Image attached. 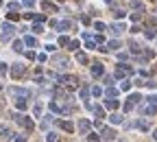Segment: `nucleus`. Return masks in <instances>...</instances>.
<instances>
[{
	"label": "nucleus",
	"mask_w": 157,
	"mask_h": 142,
	"mask_svg": "<svg viewBox=\"0 0 157 142\" xmlns=\"http://www.w3.org/2000/svg\"><path fill=\"white\" fill-rule=\"evenodd\" d=\"M13 118H15V122H18L22 129H26V131H33V129H35V125H33V120H31L29 116H22V114H15Z\"/></svg>",
	"instance_id": "f257e3e1"
},
{
	"label": "nucleus",
	"mask_w": 157,
	"mask_h": 142,
	"mask_svg": "<svg viewBox=\"0 0 157 142\" xmlns=\"http://www.w3.org/2000/svg\"><path fill=\"white\" fill-rule=\"evenodd\" d=\"M59 81L63 83L66 88H70V90H76V85H78L76 77H72V75H63V77H59Z\"/></svg>",
	"instance_id": "f03ea898"
},
{
	"label": "nucleus",
	"mask_w": 157,
	"mask_h": 142,
	"mask_svg": "<svg viewBox=\"0 0 157 142\" xmlns=\"http://www.w3.org/2000/svg\"><path fill=\"white\" fill-rule=\"evenodd\" d=\"M53 64H55V68H59V70H66V68H68V57L55 55L53 57Z\"/></svg>",
	"instance_id": "7ed1b4c3"
},
{
	"label": "nucleus",
	"mask_w": 157,
	"mask_h": 142,
	"mask_svg": "<svg viewBox=\"0 0 157 142\" xmlns=\"http://www.w3.org/2000/svg\"><path fill=\"white\" fill-rule=\"evenodd\" d=\"M11 35H13V26H11V22H4L2 24V42H9Z\"/></svg>",
	"instance_id": "20e7f679"
},
{
	"label": "nucleus",
	"mask_w": 157,
	"mask_h": 142,
	"mask_svg": "<svg viewBox=\"0 0 157 142\" xmlns=\"http://www.w3.org/2000/svg\"><path fill=\"white\" fill-rule=\"evenodd\" d=\"M11 94H15L18 99H29L31 90H26V88H11Z\"/></svg>",
	"instance_id": "39448f33"
},
{
	"label": "nucleus",
	"mask_w": 157,
	"mask_h": 142,
	"mask_svg": "<svg viewBox=\"0 0 157 142\" xmlns=\"http://www.w3.org/2000/svg\"><path fill=\"white\" fill-rule=\"evenodd\" d=\"M24 72H26V68L22 66V64H15L13 68H11V77H13V79H20Z\"/></svg>",
	"instance_id": "423d86ee"
},
{
	"label": "nucleus",
	"mask_w": 157,
	"mask_h": 142,
	"mask_svg": "<svg viewBox=\"0 0 157 142\" xmlns=\"http://www.w3.org/2000/svg\"><path fill=\"white\" fill-rule=\"evenodd\" d=\"M109 28H111V33H114V35H120V33H125V31H127V26L122 24V22H116V24H111Z\"/></svg>",
	"instance_id": "0eeeda50"
},
{
	"label": "nucleus",
	"mask_w": 157,
	"mask_h": 142,
	"mask_svg": "<svg viewBox=\"0 0 157 142\" xmlns=\"http://www.w3.org/2000/svg\"><path fill=\"white\" fill-rule=\"evenodd\" d=\"M127 75H131V68H129V66H120V68L116 70V77H118V79H125Z\"/></svg>",
	"instance_id": "6e6552de"
},
{
	"label": "nucleus",
	"mask_w": 157,
	"mask_h": 142,
	"mask_svg": "<svg viewBox=\"0 0 157 142\" xmlns=\"http://www.w3.org/2000/svg\"><path fill=\"white\" fill-rule=\"evenodd\" d=\"M57 125H59L61 129H63V131H68V133H72V131H74V125H72V122H68V120H57Z\"/></svg>",
	"instance_id": "1a4fd4ad"
},
{
	"label": "nucleus",
	"mask_w": 157,
	"mask_h": 142,
	"mask_svg": "<svg viewBox=\"0 0 157 142\" xmlns=\"http://www.w3.org/2000/svg\"><path fill=\"white\" fill-rule=\"evenodd\" d=\"M78 131H81V133L89 131V120H87V118H81V120H78Z\"/></svg>",
	"instance_id": "9d476101"
},
{
	"label": "nucleus",
	"mask_w": 157,
	"mask_h": 142,
	"mask_svg": "<svg viewBox=\"0 0 157 142\" xmlns=\"http://www.w3.org/2000/svg\"><path fill=\"white\" fill-rule=\"evenodd\" d=\"M103 138L107 140V142H111V140L116 138V131H114V129H109V127H105L103 129Z\"/></svg>",
	"instance_id": "9b49d317"
},
{
	"label": "nucleus",
	"mask_w": 157,
	"mask_h": 142,
	"mask_svg": "<svg viewBox=\"0 0 157 142\" xmlns=\"http://www.w3.org/2000/svg\"><path fill=\"white\" fill-rule=\"evenodd\" d=\"M42 9H44V11H48V13H53V11L57 13V4L48 2V0H44V2H42Z\"/></svg>",
	"instance_id": "f8f14e48"
},
{
	"label": "nucleus",
	"mask_w": 157,
	"mask_h": 142,
	"mask_svg": "<svg viewBox=\"0 0 157 142\" xmlns=\"http://www.w3.org/2000/svg\"><path fill=\"white\" fill-rule=\"evenodd\" d=\"M118 105H120V103H118L114 96H109V99L105 101V107H107V109H118Z\"/></svg>",
	"instance_id": "ddd939ff"
},
{
	"label": "nucleus",
	"mask_w": 157,
	"mask_h": 142,
	"mask_svg": "<svg viewBox=\"0 0 157 142\" xmlns=\"http://www.w3.org/2000/svg\"><path fill=\"white\" fill-rule=\"evenodd\" d=\"M116 48H120V42H116V39H111V42H107L100 50H116Z\"/></svg>",
	"instance_id": "4468645a"
},
{
	"label": "nucleus",
	"mask_w": 157,
	"mask_h": 142,
	"mask_svg": "<svg viewBox=\"0 0 157 142\" xmlns=\"http://www.w3.org/2000/svg\"><path fill=\"white\" fill-rule=\"evenodd\" d=\"M103 72H105L103 64H94V66H92V75H94V77H100Z\"/></svg>",
	"instance_id": "2eb2a0df"
},
{
	"label": "nucleus",
	"mask_w": 157,
	"mask_h": 142,
	"mask_svg": "<svg viewBox=\"0 0 157 142\" xmlns=\"http://www.w3.org/2000/svg\"><path fill=\"white\" fill-rule=\"evenodd\" d=\"M59 28H63V31H74V22H70V20H63V22H59Z\"/></svg>",
	"instance_id": "dca6fc26"
},
{
	"label": "nucleus",
	"mask_w": 157,
	"mask_h": 142,
	"mask_svg": "<svg viewBox=\"0 0 157 142\" xmlns=\"http://www.w3.org/2000/svg\"><path fill=\"white\" fill-rule=\"evenodd\" d=\"M0 138H11V131H9V127L0 125Z\"/></svg>",
	"instance_id": "f3484780"
},
{
	"label": "nucleus",
	"mask_w": 157,
	"mask_h": 142,
	"mask_svg": "<svg viewBox=\"0 0 157 142\" xmlns=\"http://www.w3.org/2000/svg\"><path fill=\"white\" fill-rule=\"evenodd\" d=\"M144 114H146V116H153V114H157V107L151 103L148 107H144Z\"/></svg>",
	"instance_id": "a211bd4d"
},
{
	"label": "nucleus",
	"mask_w": 157,
	"mask_h": 142,
	"mask_svg": "<svg viewBox=\"0 0 157 142\" xmlns=\"http://www.w3.org/2000/svg\"><path fill=\"white\" fill-rule=\"evenodd\" d=\"M109 122H111V125H120V122H122V116H118V114H111V116H109Z\"/></svg>",
	"instance_id": "6ab92c4d"
},
{
	"label": "nucleus",
	"mask_w": 157,
	"mask_h": 142,
	"mask_svg": "<svg viewBox=\"0 0 157 142\" xmlns=\"http://www.w3.org/2000/svg\"><path fill=\"white\" fill-rule=\"evenodd\" d=\"M24 44H26V46H35V44H37V39L33 37V35H26V37H24Z\"/></svg>",
	"instance_id": "aec40b11"
},
{
	"label": "nucleus",
	"mask_w": 157,
	"mask_h": 142,
	"mask_svg": "<svg viewBox=\"0 0 157 142\" xmlns=\"http://www.w3.org/2000/svg\"><path fill=\"white\" fill-rule=\"evenodd\" d=\"M13 50H15V53H22V50H24V42H20V39L13 42Z\"/></svg>",
	"instance_id": "412c9836"
},
{
	"label": "nucleus",
	"mask_w": 157,
	"mask_h": 142,
	"mask_svg": "<svg viewBox=\"0 0 157 142\" xmlns=\"http://www.w3.org/2000/svg\"><path fill=\"white\" fill-rule=\"evenodd\" d=\"M15 107H18V109H26V101L24 99H18V101H15Z\"/></svg>",
	"instance_id": "4be33fe9"
},
{
	"label": "nucleus",
	"mask_w": 157,
	"mask_h": 142,
	"mask_svg": "<svg viewBox=\"0 0 157 142\" xmlns=\"http://www.w3.org/2000/svg\"><path fill=\"white\" fill-rule=\"evenodd\" d=\"M92 112L96 114V118H103V116H105V109H103V107H94Z\"/></svg>",
	"instance_id": "5701e85b"
},
{
	"label": "nucleus",
	"mask_w": 157,
	"mask_h": 142,
	"mask_svg": "<svg viewBox=\"0 0 157 142\" xmlns=\"http://www.w3.org/2000/svg\"><path fill=\"white\" fill-rule=\"evenodd\" d=\"M7 18H9L11 22H15V20L20 18V13H15V11H9V13H7Z\"/></svg>",
	"instance_id": "b1692460"
},
{
	"label": "nucleus",
	"mask_w": 157,
	"mask_h": 142,
	"mask_svg": "<svg viewBox=\"0 0 157 142\" xmlns=\"http://www.w3.org/2000/svg\"><path fill=\"white\" fill-rule=\"evenodd\" d=\"M76 59L81 61V64H87V55L85 53H76Z\"/></svg>",
	"instance_id": "393cba45"
},
{
	"label": "nucleus",
	"mask_w": 157,
	"mask_h": 142,
	"mask_svg": "<svg viewBox=\"0 0 157 142\" xmlns=\"http://www.w3.org/2000/svg\"><path fill=\"white\" fill-rule=\"evenodd\" d=\"M33 31H35V33H42V31H44L42 22H35V24H33Z\"/></svg>",
	"instance_id": "a878e982"
},
{
	"label": "nucleus",
	"mask_w": 157,
	"mask_h": 142,
	"mask_svg": "<svg viewBox=\"0 0 157 142\" xmlns=\"http://www.w3.org/2000/svg\"><path fill=\"white\" fill-rule=\"evenodd\" d=\"M120 90H125V92H127V90H131V81H122L120 83Z\"/></svg>",
	"instance_id": "bb28decb"
},
{
	"label": "nucleus",
	"mask_w": 157,
	"mask_h": 142,
	"mask_svg": "<svg viewBox=\"0 0 157 142\" xmlns=\"http://www.w3.org/2000/svg\"><path fill=\"white\" fill-rule=\"evenodd\" d=\"M22 4H24L26 9H31V7H35V0H22Z\"/></svg>",
	"instance_id": "cd10ccee"
},
{
	"label": "nucleus",
	"mask_w": 157,
	"mask_h": 142,
	"mask_svg": "<svg viewBox=\"0 0 157 142\" xmlns=\"http://www.w3.org/2000/svg\"><path fill=\"white\" fill-rule=\"evenodd\" d=\"M133 9H135V11H144V2H138V0H135V2H133Z\"/></svg>",
	"instance_id": "c85d7f7f"
},
{
	"label": "nucleus",
	"mask_w": 157,
	"mask_h": 142,
	"mask_svg": "<svg viewBox=\"0 0 157 142\" xmlns=\"http://www.w3.org/2000/svg\"><path fill=\"white\" fill-rule=\"evenodd\" d=\"M138 127L142 129V131H148V122H144V120H140V122H138Z\"/></svg>",
	"instance_id": "c756f323"
},
{
	"label": "nucleus",
	"mask_w": 157,
	"mask_h": 142,
	"mask_svg": "<svg viewBox=\"0 0 157 142\" xmlns=\"http://www.w3.org/2000/svg\"><path fill=\"white\" fill-rule=\"evenodd\" d=\"M7 70H9L7 64H0V77H4V75H7Z\"/></svg>",
	"instance_id": "7c9ffc66"
},
{
	"label": "nucleus",
	"mask_w": 157,
	"mask_h": 142,
	"mask_svg": "<svg viewBox=\"0 0 157 142\" xmlns=\"http://www.w3.org/2000/svg\"><path fill=\"white\" fill-rule=\"evenodd\" d=\"M59 44H61V46H68V44H70V39L63 35V37H59Z\"/></svg>",
	"instance_id": "2f4dec72"
},
{
	"label": "nucleus",
	"mask_w": 157,
	"mask_h": 142,
	"mask_svg": "<svg viewBox=\"0 0 157 142\" xmlns=\"http://www.w3.org/2000/svg\"><path fill=\"white\" fill-rule=\"evenodd\" d=\"M94 28H96V31H105V24L103 22H94Z\"/></svg>",
	"instance_id": "473e14b6"
},
{
	"label": "nucleus",
	"mask_w": 157,
	"mask_h": 142,
	"mask_svg": "<svg viewBox=\"0 0 157 142\" xmlns=\"http://www.w3.org/2000/svg\"><path fill=\"white\" fill-rule=\"evenodd\" d=\"M129 101H131V103H133V105H135V103H138V101H140V94H131V96H129Z\"/></svg>",
	"instance_id": "72a5a7b5"
},
{
	"label": "nucleus",
	"mask_w": 157,
	"mask_h": 142,
	"mask_svg": "<svg viewBox=\"0 0 157 142\" xmlns=\"http://www.w3.org/2000/svg\"><path fill=\"white\" fill-rule=\"evenodd\" d=\"M33 114H35V116H42V105H35V107H33Z\"/></svg>",
	"instance_id": "f704fd0d"
},
{
	"label": "nucleus",
	"mask_w": 157,
	"mask_h": 142,
	"mask_svg": "<svg viewBox=\"0 0 157 142\" xmlns=\"http://www.w3.org/2000/svg\"><path fill=\"white\" fill-rule=\"evenodd\" d=\"M68 46H70V50H76V48H78V42H76V39H72Z\"/></svg>",
	"instance_id": "c9c22d12"
},
{
	"label": "nucleus",
	"mask_w": 157,
	"mask_h": 142,
	"mask_svg": "<svg viewBox=\"0 0 157 142\" xmlns=\"http://www.w3.org/2000/svg\"><path fill=\"white\" fill-rule=\"evenodd\" d=\"M46 142H57V135L50 131V133H48V138H46Z\"/></svg>",
	"instance_id": "e433bc0d"
},
{
	"label": "nucleus",
	"mask_w": 157,
	"mask_h": 142,
	"mask_svg": "<svg viewBox=\"0 0 157 142\" xmlns=\"http://www.w3.org/2000/svg\"><path fill=\"white\" fill-rule=\"evenodd\" d=\"M103 83H105V85H114V77H105Z\"/></svg>",
	"instance_id": "4c0bfd02"
},
{
	"label": "nucleus",
	"mask_w": 157,
	"mask_h": 142,
	"mask_svg": "<svg viewBox=\"0 0 157 142\" xmlns=\"http://www.w3.org/2000/svg\"><path fill=\"white\" fill-rule=\"evenodd\" d=\"M92 94L94 96H100V94H103V90H100V88H92Z\"/></svg>",
	"instance_id": "58836bf2"
},
{
	"label": "nucleus",
	"mask_w": 157,
	"mask_h": 142,
	"mask_svg": "<svg viewBox=\"0 0 157 142\" xmlns=\"http://www.w3.org/2000/svg\"><path fill=\"white\" fill-rule=\"evenodd\" d=\"M146 37H148V39L155 37V31H153V28H148V31H146Z\"/></svg>",
	"instance_id": "ea45409f"
},
{
	"label": "nucleus",
	"mask_w": 157,
	"mask_h": 142,
	"mask_svg": "<svg viewBox=\"0 0 157 142\" xmlns=\"http://www.w3.org/2000/svg\"><path fill=\"white\" fill-rule=\"evenodd\" d=\"M131 50H133V53H140V46H138L135 42H131Z\"/></svg>",
	"instance_id": "a19ab883"
},
{
	"label": "nucleus",
	"mask_w": 157,
	"mask_h": 142,
	"mask_svg": "<svg viewBox=\"0 0 157 142\" xmlns=\"http://www.w3.org/2000/svg\"><path fill=\"white\" fill-rule=\"evenodd\" d=\"M133 109V103H131V101H129V103H125V112H131Z\"/></svg>",
	"instance_id": "79ce46f5"
},
{
	"label": "nucleus",
	"mask_w": 157,
	"mask_h": 142,
	"mask_svg": "<svg viewBox=\"0 0 157 142\" xmlns=\"http://www.w3.org/2000/svg\"><path fill=\"white\" fill-rule=\"evenodd\" d=\"M107 94H109V96H116V90L111 88V85H107Z\"/></svg>",
	"instance_id": "37998d69"
},
{
	"label": "nucleus",
	"mask_w": 157,
	"mask_h": 142,
	"mask_svg": "<svg viewBox=\"0 0 157 142\" xmlns=\"http://www.w3.org/2000/svg\"><path fill=\"white\" fill-rule=\"evenodd\" d=\"M114 15H116V18H122V15H125V11H120V9H116V11H114Z\"/></svg>",
	"instance_id": "c03bdc74"
},
{
	"label": "nucleus",
	"mask_w": 157,
	"mask_h": 142,
	"mask_svg": "<svg viewBox=\"0 0 157 142\" xmlns=\"http://www.w3.org/2000/svg\"><path fill=\"white\" fill-rule=\"evenodd\" d=\"M148 103H153V105H157V96L153 94V96H148Z\"/></svg>",
	"instance_id": "a18cd8bd"
},
{
	"label": "nucleus",
	"mask_w": 157,
	"mask_h": 142,
	"mask_svg": "<svg viewBox=\"0 0 157 142\" xmlns=\"http://www.w3.org/2000/svg\"><path fill=\"white\" fill-rule=\"evenodd\" d=\"M87 94H89V88H83V90H81V96H83V99H85Z\"/></svg>",
	"instance_id": "49530a36"
},
{
	"label": "nucleus",
	"mask_w": 157,
	"mask_h": 142,
	"mask_svg": "<svg viewBox=\"0 0 157 142\" xmlns=\"http://www.w3.org/2000/svg\"><path fill=\"white\" fill-rule=\"evenodd\" d=\"M15 142H26V138H24V135H18V138H15Z\"/></svg>",
	"instance_id": "de8ad7c7"
},
{
	"label": "nucleus",
	"mask_w": 157,
	"mask_h": 142,
	"mask_svg": "<svg viewBox=\"0 0 157 142\" xmlns=\"http://www.w3.org/2000/svg\"><path fill=\"white\" fill-rule=\"evenodd\" d=\"M153 138H155V140H157V129H155V135H153Z\"/></svg>",
	"instance_id": "09e8293b"
},
{
	"label": "nucleus",
	"mask_w": 157,
	"mask_h": 142,
	"mask_svg": "<svg viewBox=\"0 0 157 142\" xmlns=\"http://www.w3.org/2000/svg\"><path fill=\"white\" fill-rule=\"evenodd\" d=\"M0 4H2V0H0Z\"/></svg>",
	"instance_id": "8fccbe9b"
}]
</instances>
